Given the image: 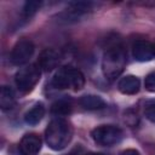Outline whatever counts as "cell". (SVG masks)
I'll list each match as a JSON object with an SVG mask.
<instances>
[{
  "label": "cell",
  "instance_id": "15",
  "mask_svg": "<svg viewBox=\"0 0 155 155\" xmlns=\"http://www.w3.org/2000/svg\"><path fill=\"white\" fill-rule=\"evenodd\" d=\"M51 110L53 114L56 115H59V116H64V115H68L70 114L71 111V102L67 98H63V99H58L56 101L52 107H51Z\"/></svg>",
  "mask_w": 155,
  "mask_h": 155
},
{
  "label": "cell",
  "instance_id": "6",
  "mask_svg": "<svg viewBox=\"0 0 155 155\" xmlns=\"http://www.w3.org/2000/svg\"><path fill=\"white\" fill-rule=\"evenodd\" d=\"M35 51L34 44L28 39L19 40L12 48L10 54V61L13 65H23L29 62Z\"/></svg>",
  "mask_w": 155,
  "mask_h": 155
},
{
  "label": "cell",
  "instance_id": "21",
  "mask_svg": "<svg viewBox=\"0 0 155 155\" xmlns=\"http://www.w3.org/2000/svg\"><path fill=\"white\" fill-rule=\"evenodd\" d=\"M69 155H80V154H79V151H71Z\"/></svg>",
  "mask_w": 155,
  "mask_h": 155
},
{
  "label": "cell",
  "instance_id": "11",
  "mask_svg": "<svg viewBox=\"0 0 155 155\" xmlns=\"http://www.w3.org/2000/svg\"><path fill=\"white\" fill-rule=\"evenodd\" d=\"M139 86H140L139 79L136 78L134 75H126L117 84L119 91L124 94H136L139 91Z\"/></svg>",
  "mask_w": 155,
  "mask_h": 155
},
{
  "label": "cell",
  "instance_id": "14",
  "mask_svg": "<svg viewBox=\"0 0 155 155\" xmlns=\"http://www.w3.org/2000/svg\"><path fill=\"white\" fill-rule=\"evenodd\" d=\"M16 102V97H15V92L11 87L8 86H2L1 91H0V107L2 110H10L11 108H13Z\"/></svg>",
  "mask_w": 155,
  "mask_h": 155
},
{
  "label": "cell",
  "instance_id": "19",
  "mask_svg": "<svg viewBox=\"0 0 155 155\" xmlns=\"http://www.w3.org/2000/svg\"><path fill=\"white\" fill-rule=\"evenodd\" d=\"M120 155H140V154H139V151H137L134 149H126Z\"/></svg>",
  "mask_w": 155,
  "mask_h": 155
},
{
  "label": "cell",
  "instance_id": "17",
  "mask_svg": "<svg viewBox=\"0 0 155 155\" xmlns=\"http://www.w3.org/2000/svg\"><path fill=\"white\" fill-rule=\"evenodd\" d=\"M144 115L149 121L155 122V99H148L144 103Z\"/></svg>",
  "mask_w": 155,
  "mask_h": 155
},
{
  "label": "cell",
  "instance_id": "7",
  "mask_svg": "<svg viewBox=\"0 0 155 155\" xmlns=\"http://www.w3.org/2000/svg\"><path fill=\"white\" fill-rule=\"evenodd\" d=\"M92 6H93L92 2H85V1L70 2L68 8L61 15V17L67 22L79 21V18H81L84 15H86L92 10Z\"/></svg>",
  "mask_w": 155,
  "mask_h": 155
},
{
  "label": "cell",
  "instance_id": "16",
  "mask_svg": "<svg viewBox=\"0 0 155 155\" xmlns=\"http://www.w3.org/2000/svg\"><path fill=\"white\" fill-rule=\"evenodd\" d=\"M41 7V2L40 1H27L23 6V10H22V16L25 18V19H29L31 18L36 11Z\"/></svg>",
  "mask_w": 155,
  "mask_h": 155
},
{
  "label": "cell",
  "instance_id": "20",
  "mask_svg": "<svg viewBox=\"0 0 155 155\" xmlns=\"http://www.w3.org/2000/svg\"><path fill=\"white\" fill-rule=\"evenodd\" d=\"M85 155H105V154H101V153H90V154H85Z\"/></svg>",
  "mask_w": 155,
  "mask_h": 155
},
{
  "label": "cell",
  "instance_id": "9",
  "mask_svg": "<svg viewBox=\"0 0 155 155\" xmlns=\"http://www.w3.org/2000/svg\"><path fill=\"white\" fill-rule=\"evenodd\" d=\"M41 149V138L35 133L23 136L19 142L21 155H38Z\"/></svg>",
  "mask_w": 155,
  "mask_h": 155
},
{
  "label": "cell",
  "instance_id": "3",
  "mask_svg": "<svg viewBox=\"0 0 155 155\" xmlns=\"http://www.w3.org/2000/svg\"><path fill=\"white\" fill-rule=\"evenodd\" d=\"M52 86L58 90L71 88L74 91H79L85 85L84 74L73 67H63L57 70V73L52 78Z\"/></svg>",
  "mask_w": 155,
  "mask_h": 155
},
{
  "label": "cell",
  "instance_id": "18",
  "mask_svg": "<svg viewBox=\"0 0 155 155\" xmlns=\"http://www.w3.org/2000/svg\"><path fill=\"white\" fill-rule=\"evenodd\" d=\"M144 86L149 92H155V70L150 71L144 80Z\"/></svg>",
  "mask_w": 155,
  "mask_h": 155
},
{
  "label": "cell",
  "instance_id": "13",
  "mask_svg": "<svg viewBox=\"0 0 155 155\" xmlns=\"http://www.w3.org/2000/svg\"><path fill=\"white\" fill-rule=\"evenodd\" d=\"M45 115V107L42 103H36L33 108H30L25 115H24V121L29 125H36L39 124Z\"/></svg>",
  "mask_w": 155,
  "mask_h": 155
},
{
  "label": "cell",
  "instance_id": "22",
  "mask_svg": "<svg viewBox=\"0 0 155 155\" xmlns=\"http://www.w3.org/2000/svg\"><path fill=\"white\" fill-rule=\"evenodd\" d=\"M154 45V56H155V44H153Z\"/></svg>",
  "mask_w": 155,
  "mask_h": 155
},
{
  "label": "cell",
  "instance_id": "12",
  "mask_svg": "<svg viewBox=\"0 0 155 155\" xmlns=\"http://www.w3.org/2000/svg\"><path fill=\"white\" fill-rule=\"evenodd\" d=\"M80 105L87 110H98L105 107V102L102 97L96 94H85L79 99Z\"/></svg>",
  "mask_w": 155,
  "mask_h": 155
},
{
  "label": "cell",
  "instance_id": "8",
  "mask_svg": "<svg viewBox=\"0 0 155 155\" xmlns=\"http://www.w3.org/2000/svg\"><path fill=\"white\" fill-rule=\"evenodd\" d=\"M132 54L138 62H148L155 57L154 45L148 40H137L132 46Z\"/></svg>",
  "mask_w": 155,
  "mask_h": 155
},
{
  "label": "cell",
  "instance_id": "5",
  "mask_svg": "<svg viewBox=\"0 0 155 155\" xmlns=\"http://www.w3.org/2000/svg\"><path fill=\"white\" fill-rule=\"evenodd\" d=\"M92 139L96 144L102 147H111L122 139V131L114 125H101L91 132Z\"/></svg>",
  "mask_w": 155,
  "mask_h": 155
},
{
  "label": "cell",
  "instance_id": "2",
  "mask_svg": "<svg viewBox=\"0 0 155 155\" xmlns=\"http://www.w3.org/2000/svg\"><path fill=\"white\" fill-rule=\"evenodd\" d=\"M73 138V130L70 124L62 119L56 117L53 119L45 131V140L48 148L54 151L63 150Z\"/></svg>",
  "mask_w": 155,
  "mask_h": 155
},
{
  "label": "cell",
  "instance_id": "4",
  "mask_svg": "<svg viewBox=\"0 0 155 155\" xmlns=\"http://www.w3.org/2000/svg\"><path fill=\"white\" fill-rule=\"evenodd\" d=\"M41 76V69L36 64H29L21 68L15 75V82L17 88L22 93L30 92L39 82Z\"/></svg>",
  "mask_w": 155,
  "mask_h": 155
},
{
  "label": "cell",
  "instance_id": "10",
  "mask_svg": "<svg viewBox=\"0 0 155 155\" xmlns=\"http://www.w3.org/2000/svg\"><path fill=\"white\" fill-rule=\"evenodd\" d=\"M59 61H61V54L58 51L53 48H46L40 53L38 59V65L40 67V69L45 71H51L52 69L57 68Z\"/></svg>",
  "mask_w": 155,
  "mask_h": 155
},
{
  "label": "cell",
  "instance_id": "1",
  "mask_svg": "<svg viewBox=\"0 0 155 155\" xmlns=\"http://www.w3.org/2000/svg\"><path fill=\"white\" fill-rule=\"evenodd\" d=\"M126 65V52L122 45L116 40L110 42L102 58V70L107 79L114 80L120 76Z\"/></svg>",
  "mask_w": 155,
  "mask_h": 155
}]
</instances>
